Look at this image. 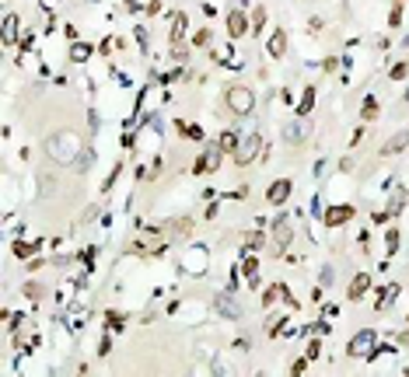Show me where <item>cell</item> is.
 <instances>
[{"label": "cell", "mask_w": 409, "mask_h": 377, "mask_svg": "<svg viewBox=\"0 0 409 377\" xmlns=\"http://www.w3.org/2000/svg\"><path fill=\"white\" fill-rule=\"evenodd\" d=\"M77 147H81V140L77 136H70V133H56L53 140H49V154L56 157V161H77Z\"/></svg>", "instance_id": "1"}, {"label": "cell", "mask_w": 409, "mask_h": 377, "mask_svg": "<svg viewBox=\"0 0 409 377\" xmlns=\"http://www.w3.org/2000/svg\"><path fill=\"white\" fill-rule=\"evenodd\" d=\"M228 105H231V112H238V116H248L252 112V105H255V94L248 91V88H231L228 91Z\"/></svg>", "instance_id": "2"}, {"label": "cell", "mask_w": 409, "mask_h": 377, "mask_svg": "<svg viewBox=\"0 0 409 377\" xmlns=\"http://www.w3.org/2000/svg\"><path fill=\"white\" fill-rule=\"evenodd\" d=\"M255 150H259V136H248V140L235 150V161H238V164H248V161L255 157Z\"/></svg>", "instance_id": "3"}, {"label": "cell", "mask_w": 409, "mask_h": 377, "mask_svg": "<svg viewBox=\"0 0 409 377\" xmlns=\"http://www.w3.org/2000/svg\"><path fill=\"white\" fill-rule=\"evenodd\" d=\"M350 217H353V206H332L325 213V223H329V227H340V223H346Z\"/></svg>", "instance_id": "4"}, {"label": "cell", "mask_w": 409, "mask_h": 377, "mask_svg": "<svg viewBox=\"0 0 409 377\" xmlns=\"http://www.w3.org/2000/svg\"><path fill=\"white\" fill-rule=\"evenodd\" d=\"M308 136V129H305V119H297V123H290L287 126V133H283V140L290 143V147H297V143H301Z\"/></svg>", "instance_id": "5"}, {"label": "cell", "mask_w": 409, "mask_h": 377, "mask_svg": "<svg viewBox=\"0 0 409 377\" xmlns=\"http://www.w3.org/2000/svg\"><path fill=\"white\" fill-rule=\"evenodd\" d=\"M220 150H224V147H220V143H213V147L206 150V157H203V161H196V168H193V171L200 175V171H206V168H213V164L220 161Z\"/></svg>", "instance_id": "6"}, {"label": "cell", "mask_w": 409, "mask_h": 377, "mask_svg": "<svg viewBox=\"0 0 409 377\" xmlns=\"http://www.w3.org/2000/svg\"><path fill=\"white\" fill-rule=\"evenodd\" d=\"M367 286H371V276H367V273L353 276V283H350V300H360V297L367 293Z\"/></svg>", "instance_id": "7"}, {"label": "cell", "mask_w": 409, "mask_h": 377, "mask_svg": "<svg viewBox=\"0 0 409 377\" xmlns=\"http://www.w3.org/2000/svg\"><path fill=\"white\" fill-rule=\"evenodd\" d=\"M217 311L224 314V318H241V308L235 304L231 297H217Z\"/></svg>", "instance_id": "8"}, {"label": "cell", "mask_w": 409, "mask_h": 377, "mask_svg": "<svg viewBox=\"0 0 409 377\" xmlns=\"http://www.w3.org/2000/svg\"><path fill=\"white\" fill-rule=\"evenodd\" d=\"M290 196V182H273L270 185V203H283Z\"/></svg>", "instance_id": "9"}, {"label": "cell", "mask_w": 409, "mask_h": 377, "mask_svg": "<svg viewBox=\"0 0 409 377\" xmlns=\"http://www.w3.org/2000/svg\"><path fill=\"white\" fill-rule=\"evenodd\" d=\"M228 31L231 35H245V14L241 11H231L228 14Z\"/></svg>", "instance_id": "10"}, {"label": "cell", "mask_w": 409, "mask_h": 377, "mask_svg": "<svg viewBox=\"0 0 409 377\" xmlns=\"http://www.w3.org/2000/svg\"><path fill=\"white\" fill-rule=\"evenodd\" d=\"M406 143H409V133H395V136L385 143V154H399V150H406Z\"/></svg>", "instance_id": "11"}, {"label": "cell", "mask_w": 409, "mask_h": 377, "mask_svg": "<svg viewBox=\"0 0 409 377\" xmlns=\"http://www.w3.org/2000/svg\"><path fill=\"white\" fill-rule=\"evenodd\" d=\"M367 343H371V332H360V335H353V343H350V356H360V353L367 349Z\"/></svg>", "instance_id": "12"}, {"label": "cell", "mask_w": 409, "mask_h": 377, "mask_svg": "<svg viewBox=\"0 0 409 377\" xmlns=\"http://www.w3.org/2000/svg\"><path fill=\"white\" fill-rule=\"evenodd\" d=\"M270 53H273V56H283V53H287V35H283V31H276L273 39H270Z\"/></svg>", "instance_id": "13"}, {"label": "cell", "mask_w": 409, "mask_h": 377, "mask_svg": "<svg viewBox=\"0 0 409 377\" xmlns=\"http://www.w3.org/2000/svg\"><path fill=\"white\" fill-rule=\"evenodd\" d=\"M273 231H276V234H273V238H276V248H283V245L290 241V223H287V220H280Z\"/></svg>", "instance_id": "14"}, {"label": "cell", "mask_w": 409, "mask_h": 377, "mask_svg": "<svg viewBox=\"0 0 409 377\" xmlns=\"http://www.w3.org/2000/svg\"><path fill=\"white\" fill-rule=\"evenodd\" d=\"M14 31H18V18L7 14V18H4V42H14Z\"/></svg>", "instance_id": "15"}, {"label": "cell", "mask_w": 409, "mask_h": 377, "mask_svg": "<svg viewBox=\"0 0 409 377\" xmlns=\"http://www.w3.org/2000/svg\"><path fill=\"white\" fill-rule=\"evenodd\" d=\"M182 35H185V18H182V14H175V21H171V39L178 42Z\"/></svg>", "instance_id": "16"}, {"label": "cell", "mask_w": 409, "mask_h": 377, "mask_svg": "<svg viewBox=\"0 0 409 377\" xmlns=\"http://www.w3.org/2000/svg\"><path fill=\"white\" fill-rule=\"evenodd\" d=\"M217 143H220V147H224V150H235V133H224V136H220Z\"/></svg>", "instance_id": "17"}, {"label": "cell", "mask_w": 409, "mask_h": 377, "mask_svg": "<svg viewBox=\"0 0 409 377\" xmlns=\"http://www.w3.org/2000/svg\"><path fill=\"white\" fill-rule=\"evenodd\" d=\"M406 73H409V63H402V66H395V70H392V81H402V77H406Z\"/></svg>", "instance_id": "18"}, {"label": "cell", "mask_w": 409, "mask_h": 377, "mask_svg": "<svg viewBox=\"0 0 409 377\" xmlns=\"http://www.w3.org/2000/svg\"><path fill=\"white\" fill-rule=\"evenodd\" d=\"M375 116H378V105L367 101V105H364V119H375Z\"/></svg>", "instance_id": "19"}, {"label": "cell", "mask_w": 409, "mask_h": 377, "mask_svg": "<svg viewBox=\"0 0 409 377\" xmlns=\"http://www.w3.org/2000/svg\"><path fill=\"white\" fill-rule=\"evenodd\" d=\"M308 108H311V91H308V94L301 98V116H305V112H308Z\"/></svg>", "instance_id": "20"}, {"label": "cell", "mask_w": 409, "mask_h": 377, "mask_svg": "<svg viewBox=\"0 0 409 377\" xmlns=\"http://www.w3.org/2000/svg\"><path fill=\"white\" fill-rule=\"evenodd\" d=\"M395 245H399V234H395V231H388V251H395Z\"/></svg>", "instance_id": "21"}, {"label": "cell", "mask_w": 409, "mask_h": 377, "mask_svg": "<svg viewBox=\"0 0 409 377\" xmlns=\"http://www.w3.org/2000/svg\"><path fill=\"white\" fill-rule=\"evenodd\" d=\"M406 101H409V94H406Z\"/></svg>", "instance_id": "22"}]
</instances>
